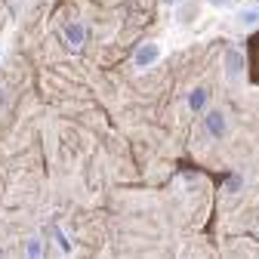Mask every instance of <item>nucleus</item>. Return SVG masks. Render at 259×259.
Here are the masks:
<instances>
[{
  "label": "nucleus",
  "instance_id": "1",
  "mask_svg": "<svg viewBox=\"0 0 259 259\" xmlns=\"http://www.w3.org/2000/svg\"><path fill=\"white\" fill-rule=\"evenodd\" d=\"M250 71H253V77L259 80V34L250 40Z\"/></svg>",
  "mask_w": 259,
  "mask_h": 259
}]
</instances>
